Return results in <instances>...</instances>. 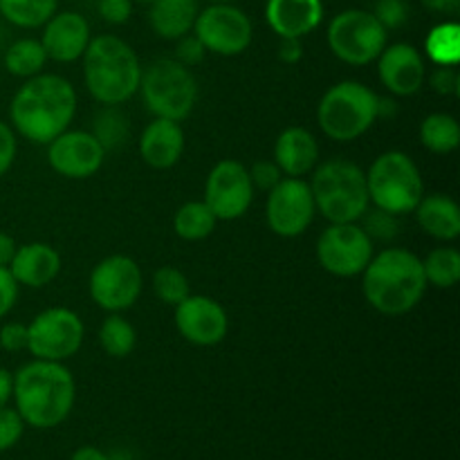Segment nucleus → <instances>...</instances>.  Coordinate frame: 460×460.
Segmentation results:
<instances>
[{
  "label": "nucleus",
  "instance_id": "18",
  "mask_svg": "<svg viewBox=\"0 0 460 460\" xmlns=\"http://www.w3.org/2000/svg\"><path fill=\"white\" fill-rule=\"evenodd\" d=\"M377 75L389 93L409 97V94H416L425 84V58L409 43L389 45L377 57Z\"/></svg>",
  "mask_w": 460,
  "mask_h": 460
},
{
  "label": "nucleus",
  "instance_id": "38",
  "mask_svg": "<svg viewBox=\"0 0 460 460\" xmlns=\"http://www.w3.org/2000/svg\"><path fill=\"white\" fill-rule=\"evenodd\" d=\"M207 49L200 43L196 34H184L178 39V48H175V61L182 63L184 67H193L198 63H202Z\"/></svg>",
  "mask_w": 460,
  "mask_h": 460
},
{
  "label": "nucleus",
  "instance_id": "46",
  "mask_svg": "<svg viewBox=\"0 0 460 460\" xmlns=\"http://www.w3.org/2000/svg\"><path fill=\"white\" fill-rule=\"evenodd\" d=\"M16 250H18L16 241H13L9 234L0 232V265H3V268H9L13 254H16Z\"/></svg>",
  "mask_w": 460,
  "mask_h": 460
},
{
  "label": "nucleus",
  "instance_id": "23",
  "mask_svg": "<svg viewBox=\"0 0 460 460\" xmlns=\"http://www.w3.org/2000/svg\"><path fill=\"white\" fill-rule=\"evenodd\" d=\"M61 270V256L48 243H27L21 245L9 263V272L18 286L43 288L57 279Z\"/></svg>",
  "mask_w": 460,
  "mask_h": 460
},
{
  "label": "nucleus",
  "instance_id": "16",
  "mask_svg": "<svg viewBox=\"0 0 460 460\" xmlns=\"http://www.w3.org/2000/svg\"><path fill=\"white\" fill-rule=\"evenodd\" d=\"M106 151L93 133L66 130L48 144V162L58 175L70 180H85L97 173Z\"/></svg>",
  "mask_w": 460,
  "mask_h": 460
},
{
  "label": "nucleus",
  "instance_id": "51",
  "mask_svg": "<svg viewBox=\"0 0 460 460\" xmlns=\"http://www.w3.org/2000/svg\"><path fill=\"white\" fill-rule=\"evenodd\" d=\"M137 3H142V4H151L153 0H137Z\"/></svg>",
  "mask_w": 460,
  "mask_h": 460
},
{
  "label": "nucleus",
  "instance_id": "45",
  "mask_svg": "<svg viewBox=\"0 0 460 460\" xmlns=\"http://www.w3.org/2000/svg\"><path fill=\"white\" fill-rule=\"evenodd\" d=\"M279 61L288 63V66H295L304 57V48H301V39H281L279 43Z\"/></svg>",
  "mask_w": 460,
  "mask_h": 460
},
{
  "label": "nucleus",
  "instance_id": "50",
  "mask_svg": "<svg viewBox=\"0 0 460 460\" xmlns=\"http://www.w3.org/2000/svg\"><path fill=\"white\" fill-rule=\"evenodd\" d=\"M211 4H218V3H232V0H209Z\"/></svg>",
  "mask_w": 460,
  "mask_h": 460
},
{
  "label": "nucleus",
  "instance_id": "8",
  "mask_svg": "<svg viewBox=\"0 0 460 460\" xmlns=\"http://www.w3.org/2000/svg\"><path fill=\"white\" fill-rule=\"evenodd\" d=\"M139 90L148 112L162 119H187L198 102L196 76L175 58H157L142 70Z\"/></svg>",
  "mask_w": 460,
  "mask_h": 460
},
{
  "label": "nucleus",
  "instance_id": "36",
  "mask_svg": "<svg viewBox=\"0 0 460 460\" xmlns=\"http://www.w3.org/2000/svg\"><path fill=\"white\" fill-rule=\"evenodd\" d=\"M25 427V420L16 411V407H0V452L16 447Z\"/></svg>",
  "mask_w": 460,
  "mask_h": 460
},
{
  "label": "nucleus",
  "instance_id": "49",
  "mask_svg": "<svg viewBox=\"0 0 460 460\" xmlns=\"http://www.w3.org/2000/svg\"><path fill=\"white\" fill-rule=\"evenodd\" d=\"M70 460H111V458H108L106 454H103L99 447H93V445H84V447H79L75 454H72Z\"/></svg>",
  "mask_w": 460,
  "mask_h": 460
},
{
  "label": "nucleus",
  "instance_id": "33",
  "mask_svg": "<svg viewBox=\"0 0 460 460\" xmlns=\"http://www.w3.org/2000/svg\"><path fill=\"white\" fill-rule=\"evenodd\" d=\"M93 135L102 144L103 151H115L128 142L130 121L117 106H103V111L97 112L93 124Z\"/></svg>",
  "mask_w": 460,
  "mask_h": 460
},
{
  "label": "nucleus",
  "instance_id": "20",
  "mask_svg": "<svg viewBox=\"0 0 460 460\" xmlns=\"http://www.w3.org/2000/svg\"><path fill=\"white\" fill-rule=\"evenodd\" d=\"M265 18L279 39H304L323 21L322 0H268Z\"/></svg>",
  "mask_w": 460,
  "mask_h": 460
},
{
  "label": "nucleus",
  "instance_id": "37",
  "mask_svg": "<svg viewBox=\"0 0 460 460\" xmlns=\"http://www.w3.org/2000/svg\"><path fill=\"white\" fill-rule=\"evenodd\" d=\"M373 16L382 22V27L386 31L398 30L407 21L409 7L404 0H377L376 9H373Z\"/></svg>",
  "mask_w": 460,
  "mask_h": 460
},
{
  "label": "nucleus",
  "instance_id": "2",
  "mask_svg": "<svg viewBox=\"0 0 460 460\" xmlns=\"http://www.w3.org/2000/svg\"><path fill=\"white\" fill-rule=\"evenodd\" d=\"M75 377L61 362L34 359L13 373V402L25 425L58 427L75 407Z\"/></svg>",
  "mask_w": 460,
  "mask_h": 460
},
{
  "label": "nucleus",
  "instance_id": "27",
  "mask_svg": "<svg viewBox=\"0 0 460 460\" xmlns=\"http://www.w3.org/2000/svg\"><path fill=\"white\" fill-rule=\"evenodd\" d=\"M420 142L422 146L438 155L456 151L460 144V126L456 117L447 115V112H434V115L425 117L420 124Z\"/></svg>",
  "mask_w": 460,
  "mask_h": 460
},
{
  "label": "nucleus",
  "instance_id": "39",
  "mask_svg": "<svg viewBox=\"0 0 460 460\" xmlns=\"http://www.w3.org/2000/svg\"><path fill=\"white\" fill-rule=\"evenodd\" d=\"M250 178L254 189H261V191H272L279 182H281V169L277 166V162H256L250 169Z\"/></svg>",
  "mask_w": 460,
  "mask_h": 460
},
{
  "label": "nucleus",
  "instance_id": "1",
  "mask_svg": "<svg viewBox=\"0 0 460 460\" xmlns=\"http://www.w3.org/2000/svg\"><path fill=\"white\" fill-rule=\"evenodd\" d=\"M76 112V93L58 75L30 76L9 103L13 130L34 144H49L66 133Z\"/></svg>",
  "mask_w": 460,
  "mask_h": 460
},
{
  "label": "nucleus",
  "instance_id": "31",
  "mask_svg": "<svg viewBox=\"0 0 460 460\" xmlns=\"http://www.w3.org/2000/svg\"><path fill=\"white\" fill-rule=\"evenodd\" d=\"M425 52L436 66H458L460 58V25L458 22H440L427 34Z\"/></svg>",
  "mask_w": 460,
  "mask_h": 460
},
{
  "label": "nucleus",
  "instance_id": "4",
  "mask_svg": "<svg viewBox=\"0 0 460 460\" xmlns=\"http://www.w3.org/2000/svg\"><path fill=\"white\" fill-rule=\"evenodd\" d=\"M81 58L85 88L103 106H119L139 90L142 66L135 49L119 36L102 34L90 39Z\"/></svg>",
  "mask_w": 460,
  "mask_h": 460
},
{
  "label": "nucleus",
  "instance_id": "32",
  "mask_svg": "<svg viewBox=\"0 0 460 460\" xmlns=\"http://www.w3.org/2000/svg\"><path fill=\"white\" fill-rule=\"evenodd\" d=\"M99 344L106 350V355L111 358H128L133 353L135 344H137V332H135L133 323L128 319L119 317V314L112 313L111 317L103 319V323L99 326Z\"/></svg>",
  "mask_w": 460,
  "mask_h": 460
},
{
  "label": "nucleus",
  "instance_id": "14",
  "mask_svg": "<svg viewBox=\"0 0 460 460\" xmlns=\"http://www.w3.org/2000/svg\"><path fill=\"white\" fill-rule=\"evenodd\" d=\"M254 200L250 169L238 160H223L211 169L205 182V202L218 220H236L247 214Z\"/></svg>",
  "mask_w": 460,
  "mask_h": 460
},
{
  "label": "nucleus",
  "instance_id": "30",
  "mask_svg": "<svg viewBox=\"0 0 460 460\" xmlns=\"http://www.w3.org/2000/svg\"><path fill=\"white\" fill-rule=\"evenodd\" d=\"M427 286H436L440 290H449L460 279V252L456 247H436L422 261Z\"/></svg>",
  "mask_w": 460,
  "mask_h": 460
},
{
  "label": "nucleus",
  "instance_id": "9",
  "mask_svg": "<svg viewBox=\"0 0 460 460\" xmlns=\"http://www.w3.org/2000/svg\"><path fill=\"white\" fill-rule=\"evenodd\" d=\"M328 48L349 66H368L386 48V30L367 9H346L328 25Z\"/></svg>",
  "mask_w": 460,
  "mask_h": 460
},
{
  "label": "nucleus",
  "instance_id": "35",
  "mask_svg": "<svg viewBox=\"0 0 460 460\" xmlns=\"http://www.w3.org/2000/svg\"><path fill=\"white\" fill-rule=\"evenodd\" d=\"M362 225L359 227L367 232V236L371 238L373 243H391L400 232L398 216L389 214V211L380 209V207H373V209H367L362 214Z\"/></svg>",
  "mask_w": 460,
  "mask_h": 460
},
{
  "label": "nucleus",
  "instance_id": "47",
  "mask_svg": "<svg viewBox=\"0 0 460 460\" xmlns=\"http://www.w3.org/2000/svg\"><path fill=\"white\" fill-rule=\"evenodd\" d=\"M13 394V376L7 368H0V407H7Z\"/></svg>",
  "mask_w": 460,
  "mask_h": 460
},
{
  "label": "nucleus",
  "instance_id": "12",
  "mask_svg": "<svg viewBox=\"0 0 460 460\" xmlns=\"http://www.w3.org/2000/svg\"><path fill=\"white\" fill-rule=\"evenodd\" d=\"M144 277L139 265L130 256L112 254L94 265L90 274V296L99 308L121 313L137 304L142 295Z\"/></svg>",
  "mask_w": 460,
  "mask_h": 460
},
{
  "label": "nucleus",
  "instance_id": "41",
  "mask_svg": "<svg viewBox=\"0 0 460 460\" xmlns=\"http://www.w3.org/2000/svg\"><path fill=\"white\" fill-rule=\"evenodd\" d=\"M99 16L111 25H124L133 13V0H97Z\"/></svg>",
  "mask_w": 460,
  "mask_h": 460
},
{
  "label": "nucleus",
  "instance_id": "7",
  "mask_svg": "<svg viewBox=\"0 0 460 460\" xmlns=\"http://www.w3.org/2000/svg\"><path fill=\"white\" fill-rule=\"evenodd\" d=\"M368 198L394 216L411 214L425 196L420 169L402 151H386L367 171Z\"/></svg>",
  "mask_w": 460,
  "mask_h": 460
},
{
  "label": "nucleus",
  "instance_id": "6",
  "mask_svg": "<svg viewBox=\"0 0 460 460\" xmlns=\"http://www.w3.org/2000/svg\"><path fill=\"white\" fill-rule=\"evenodd\" d=\"M317 121L335 142H355L377 121V94L359 81H341L322 97Z\"/></svg>",
  "mask_w": 460,
  "mask_h": 460
},
{
  "label": "nucleus",
  "instance_id": "28",
  "mask_svg": "<svg viewBox=\"0 0 460 460\" xmlns=\"http://www.w3.org/2000/svg\"><path fill=\"white\" fill-rule=\"evenodd\" d=\"M57 4L58 0H0V13L12 25L34 30L57 13Z\"/></svg>",
  "mask_w": 460,
  "mask_h": 460
},
{
  "label": "nucleus",
  "instance_id": "48",
  "mask_svg": "<svg viewBox=\"0 0 460 460\" xmlns=\"http://www.w3.org/2000/svg\"><path fill=\"white\" fill-rule=\"evenodd\" d=\"M427 9L440 13H456L460 9V0H422Z\"/></svg>",
  "mask_w": 460,
  "mask_h": 460
},
{
  "label": "nucleus",
  "instance_id": "24",
  "mask_svg": "<svg viewBox=\"0 0 460 460\" xmlns=\"http://www.w3.org/2000/svg\"><path fill=\"white\" fill-rule=\"evenodd\" d=\"M413 214L422 232L429 234L436 241L449 243L460 236V209L449 196H443V193L422 196Z\"/></svg>",
  "mask_w": 460,
  "mask_h": 460
},
{
  "label": "nucleus",
  "instance_id": "13",
  "mask_svg": "<svg viewBox=\"0 0 460 460\" xmlns=\"http://www.w3.org/2000/svg\"><path fill=\"white\" fill-rule=\"evenodd\" d=\"M193 34L200 39L207 52L220 54V57H236L250 48L254 30L243 9L229 3H218L198 12Z\"/></svg>",
  "mask_w": 460,
  "mask_h": 460
},
{
  "label": "nucleus",
  "instance_id": "34",
  "mask_svg": "<svg viewBox=\"0 0 460 460\" xmlns=\"http://www.w3.org/2000/svg\"><path fill=\"white\" fill-rule=\"evenodd\" d=\"M153 292L162 304L178 305L180 301L191 295V286H189V279L184 277L182 270L173 268V265H162L153 274Z\"/></svg>",
  "mask_w": 460,
  "mask_h": 460
},
{
  "label": "nucleus",
  "instance_id": "25",
  "mask_svg": "<svg viewBox=\"0 0 460 460\" xmlns=\"http://www.w3.org/2000/svg\"><path fill=\"white\" fill-rule=\"evenodd\" d=\"M148 21L157 36L169 40H178L180 36L189 34L193 30L198 12V0H153Z\"/></svg>",
  "mask_w": 460,
  "mask_h": 460
},
{
  "label": "nucleus",
  "instance_id": "5",
  "mask_svg": "<svg viewBox=\"0 0 460 460\" xmlns=\"http://www.w3.org/2000/svg\"><path fill=\"white\" fill-rule=\"evenodd\" d=\"M314 207L331 223H358L371 205L367 173L344 157H332L313 169Z\"/></svg>",
  "mask_w": 460,
  "mask_h": 460
},
{
  "label": "nucleus",
  "instance_id": "43",
  "mask_svg": "<svg viewBox=\"0 0 460 460\" xmlns=\"http://www.w3.org/2000/svg\"><path fill=\"white\" fill-rule=\"evenodd\" d=\"M16 133L7 121H0V178L12 169L16 160Z\"/></svg>",
  "mask_w": 460,
  "mask_h": 460
},
{
  "label": "nucleus",
  "instance_id": "11",
  "mask_svg": "<svg viewBox=\"0 0 460 460\" xmlns=\"http://www.w3.org/2000/svg\"><path fill=\"white\" fill-rule=\"evenodd\" d=\"M373 259V241L358 223H331L317 241V261L328 274L358 277Z\"/></svg>",
  "mask_w": 460,
  "mask_h": 460
},
{
  "label": "nucleus",
  "instance_id": "21",
  "mask_svg": "<svg viewBox=\"0 0 460 460\" xmlns=\"http://www.w3.org/2000/svg\"><path fill=\"white\" fill-rule=\"evenodd\" d=\"M184 153V130L180 121L155 117L139 137V155L151 169L166 171L180 162Z\"/></svg>",
  "mask_w": 460,
  "mask_h": 460
},
{
  "label": "nucleus",
  "instance_id": "3",
  "mask_svg": "<svg viewBox=\"0 0 460 460\" xmlns=\"http://www.w3.org/2000/svg\"><path fill=\"white\" fill-rule=\"evenodd\" d=\"M362 292L377 313L400 317L416 308L427 292L422 261L402 247L373 254L362 272Z\"/></svg>",
  "mask_w": 460,
  "mask_h": 460
},
{
  "label": "nucleus",
  "instance_id": "29",
  "mask_svg": "<svg viewBox=\"0 0 460 460\" xmlns=\"http://www.w3.org/2000/svg\"><path fill=\"white\" fill-rule=\"evenodd\" d=\"M48 61L49 58L45 54L43 45L36 39L16 40L4 52V67H7V72L13 76H22V79L40 75Z\"/></svg>",
  "mask_w": 460,
  "mask_h": 460
},
{
  "label": "nucleus",
  "instance_id": "15",
  "mask_svg": "<svg viewBox=\"0 0 460 460\" xmlns=\"http://www.w3.org/2000/svg\"><path fill=\"white\" fill-rule=\"evenodd\" d=\"M314 198L310 184L301 178H281V182L268 191V225L277 236L295 238L310 227L314 218Z\"/></svg>",
  "mask_w": 460,
  "mask_h": 460
},
{
  "label": "nucleus",
  "instance_id": "44",
  "mask_svg": "<svg viewBox=\"0 0 460 460\" xmlns=\"http://www.w3.org/2000/svg\"><path fill=\"white\" fill-rule=\"evenodd\" d=\"M18 283L16 279L12 277L9 268H3L0 265V319L7 317L12 313V308L16 305L18 299Z\"/></svg>",
  "mask_w": 460,
  "mask_h": 460
},
{
  "label": "nucleus",
  "instance_id": "40",
  "mask_svg": "<svg viewBox=\"0 0 460 460\" xmlns=\"http://www.w3.org/2000/svg\"><path fill=\"white\" fill-rule=\"evenodd\" d=\"M431 88L438 94H458L460 90V76L456 66H436V70L429 76Z\"/></svg>",
  "mask_w": 460,
  "mask_h": 460
},
{
  "label": "nucleus",
  "instance_id": "42",
  "mask_svg": "<svg viewBox=\"0 0 460 460\" xmlns=\"http://www.w3.org/2000/svg\"><path fill=\"white\" fill-rule=\"evenodd\" d=\"M0 349L7 353L27 350V326L18 322H7L0 328Z\"/></svg>",
  "mask_w": 460,
  "mask_h": 460
},
{
  "label": "nucleus",
  "instance_id": "26",
  "mask_svg": "<svg viewBox=\"0 0 460 460\" xmlns=\"http://www.w3.org/2000/svg\"><path fill=\"white\" fill-rule=\"evenodd\" d=\"M218 218L205 200L184 202L173 216V229L182 241H205L216 229Z\"/></svg>",
  "mask_w": 460,
  "mask_h": 460
},
{
  "label": "nucleus",
  "instance_id": "10",
  "mask_svg": "<svg viewBox=\"0 0 460 460\" xmlns=\"http://www.w3.org/2000/svg\"><path fill=\"white\" fill-rule=\"evenodd\" d=\"M84 332V322L75 310L48 308L27 326V350L34 359L63 362L79 353Z\"/></svg>",
  "mask_w": 460,
  "mask_h": 460
},
{
  "label": "nucleus",
  "instance_id": "22",
  "mask_svg": "<svg viewBox=\"0 0 460 460\" xmlns=\"http://www.w3.org/2000/svg\"><path fill=\"white\" fill-rule=\"evenodd\" d=\"M274 162L288 178H301L313 173L319 164V144L308 128L290 126L283 130L274 144Z\"/></svg>",
  "mask_w": 460,
  "mask_h": 460
},
{
  "label": "nucleus",
  "instance_id": "17",
  "mask_svg": "<svg viewBox=\"0 0 460 460\" xmlns=\"http://www.w3.org/2000/svg\"><path fill=\"white\" fill-rule=\"evenodd\" d=\"M180 335L196 346H216L227 337L229 319L223 305L205 295H189L175 305Z\"/></svg>",
  "mask_w": 460,
  "mask_h": 460
},
{
  "label": "nucleus",
  "instance_id": "19",
  "mask_svg": "<svg viewBox=\"0 0 460 460\" xmlns=\"http://www.w3.org/2000/svg\"><path fill=\"white\" fill-rule=\"evenodd\" d=\"M90 43V25L81 13L61 12L54 13L43 25V45L48 58L57 63H72L84 57Z\"/></svg>",
  "mask_w": 460,
  "mask_h": 460
}]
</instances>
